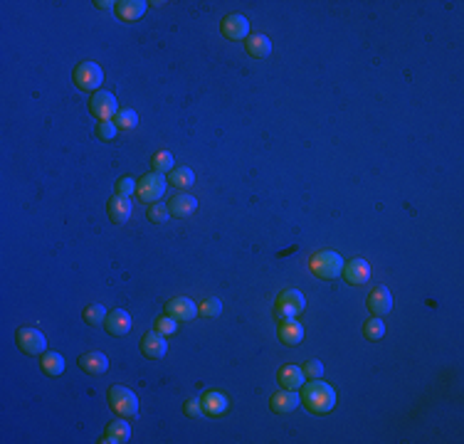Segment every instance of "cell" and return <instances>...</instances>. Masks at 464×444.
Masks as SVG:
<instances>
[{
  "mask_svg": "<svg viewBox=\"0 0 464 444\" xmlns=\"http://www.w3.org/2000/svg\"><path fill=\"white\" fill-rule=\"evenodd\" d=\"M299 397H302V405L314 415H326L336 407V390L328 382H323L321 378L304 382L299 388Z\"/></svg>",
  "mask_w": 464,
  "mask_h": 444,
  "instance_id": "1",
  "label": "cell"
},
{
  "mask_svg": "<svg viewBox=\"0 0 464 444\" xmlns=\"http://www.w3.org/2000/svg\"><path fill=\"white\" fill-rule=\"evenodd\" d=\"M343 257L334 249H319L309 257V271L319 279H336L343 271Z\"/></svg>",
  "mask_w": 464,
  "mask_h": 444,
  "instance_id": "2",
  "label": "cell"
},
{
  "mask_svg": "<svg viewBox=\"0 0 464 444\" xmlns=\"http://www.w3.org/2000/svg\"><path fill=\"white\" fill-rule=\"evenodd\" d=\"M109 407L114 410V415L124 419L138 417V397L134 395V390L124 388V385H112L109 388Z\"/></svg>",
  "mask_w": 464,
  "mask_h": 444,
  "instance_id": "3",
  "label": "cell"
},
{
  "mask_svg": "<svg viewBox=\"0 0 464 444\" xmlns=\"http://www.w3.org/2000/svg\"><path fill=\"white\" fill-rule=\"evenodd\" d=\"M166 185H168V180H166L163 173H146L136 185V197L141 200V203L154 205L163 197Z\"/></svg>",
  "mask_w": 464,
  "mask_h": 444,
  "instance_id": "4",
  "label": "cell"
},
{
  "mask_svg": "<svg viewBox=\"0 0 464 444\" xmlns=\"http://www.w3.org/2000/svg\"><path fill=\"white\" fill-rule=\"evenodd\" d=\"M306 301H304V294L299 289H284L282 294L277 296L274 301V319H297L299 314L304 311Z\"/></svg>",
  "mask_w": 464,
  "mask_h": 444,
  "instance_id": "5",
  "label": "cell"
},
{
  "mask_svg": "<svg viewBox=\"0 0 464 444\" xmlns=\"http://www.w3.org/2000/svg\"><path fill=\"white\" fill-rule=\"evenodd\" d=\"M72 79H75V84L80 86L82 92H99L101 82H104V72H101V67L97 64V62H82L80 67L75 69V74H72Z\"/></svg>",
  "mask_w": 464,
  "mask_h": 444,
  "instance_id": "6",
  "label": "cell"
},
{
  "mask_svg": "<svg viewBox=\"0 0 464 444\" xmlns=\"http://www.w3.org/2000/svg\"><path fill=\"white\" fill-rule=\"evenodd\" d=\"M15 343H18L20 351L27 353V356H42V353L47 351V338H45L38 328H32V326L18 328V333H15Z\"/></svg>",
  "mask_w": 464,
  "mask_h": 444,
  "instance_id": "7",
  "label": "cell"
},
{
  "mask_svg": "<svg viewBox=\"0 0 464 444\" xmlns=\"http://www.w3.org/2000/svg\"><path fill=\"white\" fill-rule=\"evenodd\" d=\"M89 111H92V116H97L99 121H112V119L119 114V101H117V97H114L112 92L99 89V92L92 94Z\"/></svg>",
  "mask_w": 464,
  "mask_h": 444,
  "instance_id": "8",
  "label": "cell"
},
{
  "mask_svg": "<svg viewBox=\"0 0 464 444\" xmlns=\"http://www.w3.org/2000/svg\"><path fill=\"white\" fill-rule=\"evenodd\" d=\"M220 30H223V35L228 37V40H247L249 37V20L245 18V15H240V12H230V15H225L223 23H220Z\"/></svg>",
  "mask_w": 464,
  "mask_h": 444,
  "instance_id": "9",
  "label": "cell"
},
{
  "mask_svg": "<svg viewBox=\"0 0 464 444\" xmlns=\"http://www.w3.org/2000/svg\"><path fill=\"white\" fill-rule=\"evenodd\" d=\"M365 306L373 316H380V319L390 314L393 311V294H390L388 286H373L368 299H365Z\"/></svg>",
  "mask_w": 464,
  "mask_h": 444,
  "instance_id": "10",
  "label": "cell"
},
{
  "mask_svg": "<svg viewBox=\"0 0 464 444\" xmlns=\"http://www.w3.org/2000/svg\"><path fill=\"white\" fill-rule=\"evenodd\" d=\"M302 405V397H299V390H279L269 397V410L277 415H289L294 412L297 407Z\"/></svg>",
  "mask_w": 464,
  "mask_h": 444,
  "instance_id": "11",
  "label": "cell"
},
{
  "mask_svg": "<svg viewBox=\"0 0 464 444\" xmlns=\"http://www.w3.org/2000/svg\"><path fill=\"white\" fill-rule=\"evenodd\" d=\"M200 405H203V415H205V417H220V415H225L230 410L228 395L220 393V390H208V393L203 395Z\"/></svg>",
  "mask_w": 464,
  "mask_h": 444,
  "instance_id": "12",
  "label": "cell"
},
{
  "mask_svg": "<svg viewBox=\"0 0 464 444\" xmlns=\"http://www.w3.org/2000/svg\"><path fill=\"white\" fill-rule=\"evenodd\" d=\"M168 351V341L166 336H163L161 331H149L146 336H143L141 341V353L146 358H151V360H158V358H163Z\"/></svg>",
  "mask_w": 464,
  "mask_h": 444,
  "instance_id": "13",
  "label": "cell"
},
{
  "mask_svg": "<svg viewBox=\"0 0 464 444\" xmlns=\"http://www.w3.org/2000/svg\"><path fill=\"white\" fill-rule=\"evenodd\" d=\"M131 323L134 321H131L129 311H124V308H114L104 319V328L109 336H126L131 331Z\"/></svg>",
  "mask_w": 464,
  "mask_h": 444,
  "instance_id": "14",
  "label": "cell"
},
{
  "mask_svg": "<svg viewBox=\"0 0 464 444\" xmlns=\"http://www.w3.org/2000/svg\"><path fill=\"white\" fill-rule=\"evenodd\" d=\"M166 314L173 316L175 321H193L198 316V306L193 304V299H186V296H175L166 304Z\"/></svg>",
  "mask_w": 464,
  "mask_h": 444,
  "instance_id": "15",
  "label": "cell"
},
{
  "mask_svg": "<svg viewBox=\"0 0 464 444\" xmlns=\"http://www.w3.org/2000/svg\"><path fill=\"white\" fill-rule=\"evenodd\" d=\"M343 279H346L348 284H353V286H361V284H365L368 279H371V264L365 262V259H351V262H346L343 264Z\"/></svg>",
  "mask_w": 464,
  "mask_h": 444,
  "instance_id": "16",
  "label": "cell"
},
{
  "mask_svg": "<svg viewBox=\"0 0 464 444\" xmlns=\"http://www.w3.org/2000/svg\"><path fill=\"white\" fill-rule=\"evenodd\" d=\"M277 336L284 345H299L304 341V326L297 319H282L279 321Z\"/></svg>",
  "mask_w": 464,
  "mask_h": 444,
  "instance_id": "17",
  "label": "cell"
},
{
  "mask_svg": "<svg viewBox=\"0 0 464 444\" xmlns=\"http://www.w3.org/2000/svg\"><path fill=\"white\" fill-rule=\"evenodd\" d=\"M80 368L89 373V375H101L109 368V358L101 351H87L80 356Z\"/></svg>",
  "mask_w": 464,
  "mask_h": 444,
  "instance_id": "18",
  "label": "cell"
},
{
  "mask_svg": "<svg viewBox=\"0 0 464 444\" xmlns=\"http://www.w3.org/2000/svg\"><path fill=\"white\" fill-rule=\"evenodd\" d=\"M198 210V200L193 195H188V193H178V195L171 197V203H168V212L173 217H191L193 212Z\"/></svg>",
  "mask_w": 464,
  "mask_h": 444,
  "instance_id": "19",
  "label": "cell"
},
{
  "mask_svg": "<svg viewBox=\"0 0 464 444\" xmlns=\"http://www.w3.org/2000/svg\"><path fill=\"white\" fill-rule=\"evenodd\" d=\"M131 439V425L129 419H114L112 425L106 427V434L99 439L101 444H124Z\"/></svg>",
  "mask_w": 464,
  "mask_h": 444,
  "instance_id": "20",
  "label": "cell"
},
{
  "mask_svg": "<svg viewBox=\"0 0 464 444\" xmlns=\"http://www.w3.org/2000/svg\"><path fill=\"white\" fill-rule=\"evenodd\" d=\"M245 49H247V55L254 57V60H265V57L272 55V40L262 32H254L245 40Z\"/></svg>",
  "mask_w": 464,
  "mask_h": 444,
  "instance_id": "21",
  "label": "cell"
},
{
  "mask_svg": "<svg viewBox=\"0 0 464 444\" xmlns=\"http://www.w3.org/2000/svg\"><path fill=\"white\" fill-rule=\"evenodd\" d=\"M146 8H149L146 0H119L114 10H117V15L124 20V23H134V20L143 18Z\"/></svg>",
  "mask_w": 464,
  "mask_h": 444,
  "instance_id": "22",
  "label": "cell"
},
{
  "mask_svg": "<svg viewBox=\"0 0 464 444\" xmlns=\"http://www.w3.org/2000/svg\"><path fill=\"white\" fill-rule=\"evenodd\" d=\"M106 212H109L112 222L121 225V222H126L131 217V200H129V197H124V195H119V193H114V195L109 197Z\"/></svg>",
  "mask_w": 464,
  "mask_h": 444,
  "instance_id": "23",
  "label": "cell"
},
{
  "mask_svg": "<svg viewBox=\"0 0 464 444\" xmlns=\"http://www.w3.org/2000/svg\"><path fill=\"white\" fill-rule=\"evenodd\" d=\"M277 380L284 390H299L306 382V375H304V370L299 365H284V368H279Z\"/></svg>",
  "mask_w": 464,
  "mask_h": 444,
  "instance_id": "24",
  "label": "cell"
},
{
  "mask_svg": "<svg viewBox=\"0 0 464 444\" xmlns=\"http://www.w3.org/2000/svg\"><path fill=\"white\" fill-rule=\"evenodd\" d=\"M40 365H42V370L50 378H57L64 373V358L55 351H45L42 356H40Z\"/></svg>",
  "mask_w": 464,
  "mask_h": 444,
  "instance_id": "25",
  "label": "cell"
},
{
  "mask_svg": "<svg viewBox=\"0 0 464 444\" xmlns=\"http://www.w3.org/2000/svg\"><path fill=\"white\" fill-rule=\"evenodd\" d=\"M168 183H173V188L186 190V188H191V185L195 183V173H193L191 168H186V166L173 168V171H171V178H168Z\"/></svg>",
  "mask_w": 464,
  "mask_h": 444,
  "instance_id": "26",
  "label": "cell"
},
{
  "mask_svg": "<svg viewBox=\"0 0 464 444\" xmlns=\"http://www.w3.org/2000/svg\"><path fill=\"white\" fill-rule=\"evenodd\" d=\"M363 336L368 341H380L385 336V323L380 316H373L363 323Z\"/></svg>",
  "mask_w": 464,
  "mask_h": 444,
  "instance_id": "27",
  "label": "cell"
},
{
  "mask_svg": "<svg viewBox=\"0 0 464 444\" xmlns=\"http://www.w3.org/2000/svg\"><path fill=\"white\" fill-rule=\"evenodd\" d=\"M173 153L171 151H156L154 158H151V166H154V173H171L173 171Z\"/></svg>",
  "mask_w": 464,
  "mask_h": 444,
  "instance_id": "28",
  "label": "cell"
},
{
  "mask_svg": "<svg viewBox=\"0 0 464 444\" xmlns=\"http://www.w3.org/2000/svg\"><path fill=\"white\" fill-rule=\"evenodd\" d=\"M106 314H109V311H106L101 304H92V306L84 308V321H87L89 326H99V323H104Z\"/></svg>",
  "mask_w": 464,
  "mask_h": 444,
  "instance_id": "29",
  "label": "cell"
},
{
  "mask_svg": "<svg viewBox=\"0 0 464 444\" xmlns=\"http://www.w3.org/2000/svg\"><path fill=\"white\" fill-rule=\"evenodd\" d=\"M114 123L119 129H134L138 123V114L134 109H119V114L114 116Z\"/></svg>",
  "mask_w": 464,
  "mask_h": 444,
  "instance_id": "30",
  "label": "cell"
},
{
  "mask_svg": "<svg viewBox=\"0 0 464 444\" xmlns=\"http://www.w3.org/2000/svg\"><path fill=\"white\" fill-rule=\"evenodd\" d=\"M198 314H203L205 319H215V316L223 314V301L215 299V296H212V299H205V301L200 304Z\"/></svg>",
  "mask_w": 464,
  "mask_h": 444,
  "instance_id": "31",
  "label": "cell"
},
{
  "mask_svg": "<svg viewBox=\"0 0 464 444\" xmlns=\"http://www.w3.org/2000/svg\"><path fill=\"white\" fill-rule=\"evenodd\" d=\"M149 220L151 222H156V225H161V222H166L168 217H171V212H168V205H161V203H154V205H149Z\"/></svg>",
  "mask_w": 464,
  "mask_h": 444,
  "instance_id": "32",
  "label": "cell"
},
{
  "mask_svg": "<svg viewBox=\"0 0 464 444\" xmlns=\"http://www.w3.org/2000/svg\"><path fill=\"white\" fill-rule=\"evenodd\" d=\"M156 331H161L163 336H173L175 331H178V321L173 319V316H161V319L156 321Z\"/></svg>",
  "mask_w": 464,
  "mask_h": 444,
  "instance_id": "33",
  "label": "cell"
},
{
  "mask_svg": "<svg viewBox=\"0 0 464 444\" xmlns=\"http://www.w3.org/2000/svg\"><path fill=\"white\" fill-rule=\"evenodd\" d=\"M117 131H119V126L114 123V119H112V121H99V123H97V136H99L101 141H114Z\"/></svg>",
  "mask_w": 464,
  "mask_h": 444,
  "instance_id": "34",
  "label": "cell"
},
{
  "mask_svg": "<svg viewBox=\"0 0 464 444\" xmlns=\"http://www.w3.org/2000/svg\"><path fill=\"white\" fill-rule=\"evenodd\" d=\"M302 370L304 375H306V380H319V378L323 375V363L321 360H306Z\"/></svg>",
  "mask_w": 464,
  "mask_h": 444,
  "instance_id": "35",
  "label": "cell"
},
{
  "mask_svg": "<svg viewBox=\"0 0 464 444\" xmlns=\"http://www.w3.org/2000/svg\"><path fill=\"white\" fill-rule=\"evenodd\" d=\"M136 185H138V180H134L131 175H124V178L117 183V193L119 195H124V197H131L134 193H136Z\"/></svg>",
  "mask_w": 464,
  "mask_h": 444,
  "instance_id": "36",
  "label": "cell"
},
{
  "mask_svg": "<svg viewBox=\"0 0 464 444\" xmlns=\"http://www.w3.org/2000/svg\"><path fill=\"white\" fill-rule=\"evenodd\" d=\"M183 412H186L188 417H203V405H200V400H195V397H188L186 405H183Z\"/></svg>",
  "mask_w": 464,
  "mask_h": 444,
  "instance_id": "37",
  "label": "cell"
},
{
  "mask_svg": "<svg viewBox=\"0 0 464 444\" xmlns=\"http://www.w3.org/2000/svg\"><path fill=\"white\" fill-rule=\"evenodd\" d=\"M99 10H109V8H117V3H94Z\"/></svg>",
  "mask_w": 464,
  "mask_h": 444,
  "instance_id": "38",
  "label": "cell"
}]
</instances>
